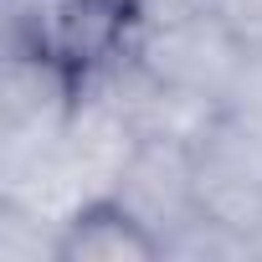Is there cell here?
I'll return each instance as SVG.
<instances>
[{
    "mask_svg": "<svg viewBox=\"0 0 262 262\" xmlns=\"http://www.w3.org/2000/svg\"><path fill=\"white\" fill-rule=\"evenodd\" d=\"M195 201L201 216L262 242V134L221 113L195 139Z\"/></svg>",
    "mask_w": 262,
    "mask_h": 262,
    "instance_id": "4",
    "label": "cell"
},
{
    "mask_svg": "<svg viewBox=\"0 0 262 262\" xmlns=\"http://www.w3.org/2000/svg\"><path fill=\"white\" fill-rule=\"evenodd\" d=\"M226 113L242 118V123H252L262 134V36H252V52H247V67H242V82H236Z\"/></svg>",
    "mask_w": 262,
    "mask_h": 262,
    "instance_id": "7",
    "label": "cell"
},
{
    "mask_svg": "<svg viewBox=\"0 0 262 262\" xmlns=\"http://www.w3.org/2000/svg\"><path fill=\"white\" fill-rule=\"evenodd\" d=\"M226 16H231L247 36H262V0H231V6H226Z\"/></svg>",
    "mask_w": 262,
    "mask_h": 262,
    "instance_id": "8",
    "label": "cell"
},
{
    "mask_svg": "<svg viewBox=\"0 0 262 262\" xmlns=\"http://www.w3.org/2000/svg\"><path fill=\"white\" fill-rule=\"evenodd\" d=\"M160 236L144 231L134 216H128L113 195H93L82 201L52 242V262H155Z\"/></svg>",
    "mask_w": 262,
    "mask_h": 262,
    "instance_id": "6",
    "label": "cell"
},
{
    "mask_svg": "<svg viewBox=\"0 0 262 262\" xmlns=\"http://www.w3.org/2000/svg\"><path fill=\"white\" fill-rule=\"evenodd\" d=\"M82 77H72L67 67L31 57V52H11L6 47V82H0V175H16L31 160H41L47 149H57V139L67 134V123L82 103Z\"/></svg>",
    "mask_w": 262,
    "mask_h": 262,
    "instance_id": "3",
    "label": "cell"
},
{
    "mask_svg": "<svg viewBox=\"0 0 262 262\" xmlns=\"http://www.w3.org/2000/svg\"><path fill=\"white\" fill-rule=\"evenodd\" d=\"M247 52H252V36L216 6H165V0H155L139 11L134 36H128V57L149 77H160L175 93L206 98L216 108L231 103Z\"/></svg>",
    "mask_w": 262,
    "mask_h": 262,
    "instance_id": "1",
    "label": "cell"
},
{
    "mask_svg": "<svg viewBox=\"0 0 262 262\" xmlns=\"http://www.w3.org/2000/svg\"><path fill=\"white\" fill-rule=\"evenodd\" d=\"M108 195L144 231H155L160 252H165V242L201 216V201H195V144H185V139H134V149L123 155Z\"/></svg>",
    "mask_w": 262,
    "mask_h": 262,
    "instance_id": "5",
    "label": "cell"
},
{
    "mask_svg": "<svg viewBox=\"0 0 262 262\" xmlns=\"http://www.w3.org/2000/svg\"><path fill=\"white\" fill-rule=\"evenodd\" d=\"M118 6H134V11H144V6H149V0H118Z\"/></svg>",
    "mask_w": 262,
    "mask_h": 262,
    "instance_id": "9",
    "label": "cell"
},
{
    "mask_svg": "<svg viewBox=\"0 0 262 262\" xmlns=\"http://www.w3.org/2000/svg\"><path fill=\"white\" fill-rule=\"evenodd\" d=\"M139 11L118 0H6V47L93 77L128 52Z\"/></svg>",
    "mask_w": 262,
    "mask_h": 262,
    "instance_id": "2",
    "label": "cell"
}]
</instances>
